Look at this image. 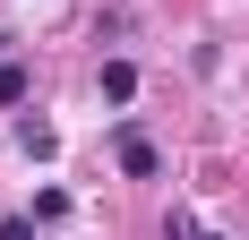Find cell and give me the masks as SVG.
Here are the masks:
<instances>
[{
    "label": "cell",
    "instance_id": "cell-1",
    "mask_svg": "<svg viewBox=\"0 0 249 240\" xmlns=\"http://www.w3.org/2000/svg\"><path fill=\"white\" fill-rule=\"evenodd\" d=\"M112 154H121V171H129V180H155V146H146V129H129V120H121Z\"/></svg>",
    "mask_w": 249,
    "mask_h": 240
},
{
    "label": "cell",
    "instance_id": "cell-2",
    "mask_svg": "<svg viewBox=\"0 0 249 240\" xmlns=\"http://www.w3.org/2000/svg\"><path fill=\"white\" fill-rule=\"evenodd\" d=\"M138 95V69H129V60H103V103H129Z\"/></svg>",
    "mask_w": 249,
    "mask_h": 240
},
{
    "label": "cell",
    "instance_id": "cell-3",
    "mask_svg": "<svg viewBox=\"0 0 249 240\" xmlns=\"http://www.w3.org/2000/svg\"><path fill=\"white\" fill-rule=\"evenodd\" d=\"M0 103H26V69L18 60H0Z\"/></svg>",
    "mask_w": 249,
    "mask_h": 240
},
{
    "label": "cell",
    "instance_id": "cell-4",
    "mask_svg": "<svg viewBox=\"0 0 249 240\" xmlns=\"http://www.w3.org/2000/svg\"><path fill=\"white\" fill-rule=\"evenodd\" d=\"M0 240H35V215H9V223H0Z\"/></svg>",
    "mask_w": 249,
    "mask_h": 240
},
{
    "label": "cell",
    "instance_id": "cell-5",
    "mask_svg": "<svg viewBox=\"0 0 249 240\" xmlns=\"http://www.w3.org/2000/svg\"><path fill=\"white\" fill-rule=\"evenodd\" d=\"M198 240H215V232H198Z\"/></svg>",
    "mask_w": 249,
    "mask_h": 240
}]
</instances>
